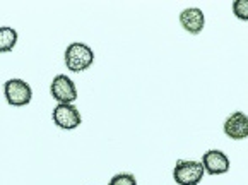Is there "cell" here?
<instances>
[{
	"instance_id": "1",
	"label": "cell",
	"mask_w": 248,
	"mask_h": 185,
	"mask_svg": "<svg viewBox=\"0 0 248 185\" xmlns=\"http://www.w3.org/2000/svg\"><path fill=\"white\" fill-rule=\"evenodd\" d=\"M65 66L72 72H82L88 70L94 62V51L86 43H70L65 50Z\"/></svg>"
},
{
	"instance_id": "2",
	"label": "cell",
	"mask_w": 248,
	"mask_h": 185,
	"mask_svg": "<svg viewBox=\"0 0 248 185\" xmlns=\"http://www.w3.org/2000/svg\"><path fill=\"white\" fill-rule=\"evenodd\" d=\"M204 167L201 161L178 160L173 170V180L178 185H199L204 178Z\"/></svg>"
},
{
	"instance_id": "3",
	"label": "cell",
	"mask_w": 248,
	"mask_h": 185,
	"mask_svg": "<svg viewBox=\"0 0 248 185\" xmlns=\"http://www.w3.org/2000/svg\"><path fill=\"white\" fill-rule=\"evenodd\" d=\"M51 118L55 125L62 131H74L82 123V117L72 103H59L51 112Z\"/></svg>"
},
{
	"instance_id": "4",
	"label": "cell",
	"mask_w": 248,
	"mask_h": 185,
	"mask_svg": "<svg viewBox=\"0 0 248 185\" xmlns=\"http://www.w3.org/2000/svg\"><path fill=\"white\" fill-rule=\"evenodd\" d=\"M4 96L11 106H24L33 98V89L22 79H9L4 84Z\"/></svg>"
},
{
	"instance_id": "5",
	"label": "cell",
	"mask_w": 248,
	"mask_h": 185,
	"mask_svg": "<svg viewBox=\"0 0 248 185\" xmlns=\"http://www.w3.org/2000/svg\"><path fill=\"white\" fill-rule=\"evenodd\" d=\"M50 95L59 103H74L77 100V87L69 76L59 74L50 84Z\"/></svg>"
},
{
	"instance_id": "6",
	"label": "cell",
	"mask_w": 248,
	"mask_h": 185,
	"mask_svg": "<svg viewBox=\"0 0 248 185\" xmlns=\"http://www.w3.org/2000/svg\"><path fill=\"white\" fill-rule=\"evenodd\" d=\"M201 163L204 167V171L209 175H224L230 171V158L217 149H211V151L204 152Z\"/></svg>"
},
{
	"instance_id": "7",
	"label": "cell",
	"mask_w": 248,
	"mask_h": 185,
	"mask_svg": "<svg viewBox=\"0 0 248 185\" xmlns=\"http://www.w3.org/2000/svg\"><path fill=\"white\" fill-rule=\"evenodd\" d=\"M224 134L233 141H243L248 137V117L243 112H234L224 122Z\"/></svg>"
},
{
	"instance_id": "8",
	"label": "cell",
	"mask_w": 248,
	"mask_h": 185,
	"mask_svg": "<svg viewBox=\"0 0 248 185\" xmlns=\"http://www.w3.org/2000/svg\"><path fill=\"white\" fill-rule=\"evenodd\" d=\"M180 24L185 31L190 34H199L202 33V29L205 26V14L202 9L199 7H186L180 12Z\"/></svg>"
},
{
	"instance_id": "9",
	"label": "cell",
	"mask_w": 248,
	"mask_h": 185,
	"mask_svg": "<svg viewBox=\"0 0 248 185\" xmlns=\"http://www.w3.org/2000/svg\"><path fill=\"white\" fill-rule=\"evenodd\" d=\"M17 43V31L14 28L4 26L0 28V53H9Z\"/></svg>"
},
{
	"instance_id": "10",
	"label": "cell",
	"mask_w": 248,
	"mask_h": 185,
	"mask_svg": "<svg viewBox=\"0 0 248 185\" xmlns=\"http://www.w3.org/2000/svg\"><path fill=\"white\" fill-rule=\"evenodd\" d=\"M233 12L240 21H248V2L247 0H234Z\"/></svg>"
},
{
	"instance_id": "11",
	"label": "cell",
	"mask_w": 248,
	"mask_h": 185,
	"mask_svg": "<svg viewBox=\"0 0 248 185\" xmlns=\"http://www.w3.org/2000/svg\"><path fill=\"white\" fill-rule=\"evenodd\" d=\"M108 185H137V180L132 173H117Z\"/></svg>"
}]
</instances>
